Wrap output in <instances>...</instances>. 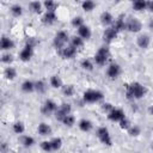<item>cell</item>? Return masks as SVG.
I'll return each mask as SVG.
<instances>
[{
  "mask_svg": "<svg viewBox=\"0 0 153 153\" xmlns=\"http://www.w3.org/2000/svg\"><path fill=\"white\" fill-rule=\"evenodd\" d=\"M84 38H81L79 35L78 36H74V37H72L71 38V45H73L74 48H81L82 45H84Z\"/></svg>",
  "mask_w": 153,
  "mask_h": 153,
  "instance_id": "30",
  "label": "cell"
},
{
  "mask_svg": "<svg viewBox=\"0 0 153 153\" xmlns=\"http://www.w3.org/2000/svg\"><path fill=\"white\" fill-rule=\"evenodd\" d=\"M10 11H11V14L13 17H20L23 14V7L20 5H17V4L16 5H12L11 8H10Z\"/></svg>",
  "mask_w": 153,
  "mask_h": 153,
  "instance_id": "32",
  "label": "cell"
},
{
  "mask_svg": "<svg viewBox=\"0 0 153 153\" xmlns=\"http://www.w3.org/2000/svg\"><path fill=\"white\" fill-rule=\"evenodd\" d=\"M78 126H79V129H80L81 131H84V133H88V131H91L92 128H93L92 122H91L90 120H86V118L80 120Z\"/></svg>",
  "mask_w": 153,
  "mask_h": 153,
  "instance_id": "19",
  "label": "cell"
},
{
  "mask_svg": "<svg viewBox=\"0 0 153 153\" xmlns=\"http://www.w3.org/2000/svg\"><path fill=\"white\" fill-rule=\"evenodd\" d=\"M43 6L47 11H51V12H55L56 8H57V4L54 0H44Z\"/></svg>",
  "mask_w": 153,
  "mask_h": 153,
  "instance_id": "31",
  "label": "cell"
},
{
  "mask_svg": "<svg viewBox=\"0 0 153 153\" xmlns=\"http://www.w3.org/2000/svg\"><path fill=\"white\" fill-rule=\"evenodd\" d=\"M149 43H151V38L149 36L147 35H140L137 38H136V44L139 45V48L141 49H147L149 47Z\"/></svg>",
  "mask_w": 153,
  "mask_h": 153,
  "instance_id": "16",
  "label": "cell"
},
{
  "mask_svg": "<svg viewBox=\"0 0 153 153\" xmlns=\"http://www.w3.org/2000/svg\"><path fill=\"white\" fill-rule=\"evenodd\" d=\"M74 92H75V88L73 85H63L62 86V93L66 96V97H72L74 96Z\"/></svg>",
  "mask_w": 153,
  "mask_h": 153,
  "instance_id": "34",
  "label": "cell"
},
{
  "mask_svg": "<svg viewBox=\"0 0 153 153\" xmlns=\"http://www.w3.org/2000/svg\"><path fill=\"white\" fill-rule=\"evenodd\" d=\"M72 25L74 26V27H79V26H81V25H84V19H82V17H80V16H78V17H74L73 19H72Z\"/></svg>",
  "mask_w": 153,
  "mask_h": 153,
  "instance_id": "40",
  "label": "cell"
},
{
  "mask_svg": "<svg viewBox=\"0 0 153 153\" xmlns=\"http://www.w3.org/2000/svg\"><path fill=\"white\" fill-rule=\"evenodd\" d=\"M51 146H53V151H59L62 147V139L61 137H53L50 140Z\"/></svg>",
  "mask_w": 153,
  "mask_h": 153,
  "instance_id": "38",
  "label": "cell"
},
{
  "mask_svg": "<svg viewBox=\"0 0 153 153\" xmlns=\"http://www.w3.org/2000/svg\"><path fill=\"white\" fill-rule=\"evenodd\" d=\"M0 48L2 50H11L14 48V42L7 37V36H2L1 37V43H0Z\"/></svg>",
  "mask_w": 153,
  "mask_h": 153,
  "instance_id": "17",
  "label": "cell"
},
{
  "mask_svg": "<svg viewBox=\"0 0 153 153\" xmlns=\"http://www.w3.org/2000/svg\"><path fill=\"white\" fill-rule=\"evenodd\" d=\"M81 67H82V69H85V71H87V72H92L93 68H94L93 62H92L91 60H88V59H84V60L81 61Z\"/></svg>",
  "mask_w": 153,
  "mask_h": 153,
  "instance_id": "37",
  "label": "cell"
},
{
  "mask_svg": "<svg viewBox=\"0 0 153 153\" xmlns=\"http://www.w3.org/2000/svg\"><path fill=\"white\" fill-rule=\"evenodd\" d=\"M50 86L54 87V88H62V86H63L62 79H61L57 74L51 75V76H50Z\"/></svg>",
  "mask_w": 153,
  "mask_h": 153,
  "instance_id": "25",
  "label": "cell"
},
{
  "mask_svg": "<svg viewBox=\"0 0 153 153\" xmlns=\"http://www.w3.org/2000/svg\"><path fill=\"white\" fill-rule=\"evenodd\" d=\"M141 29H142V24L137 18L131 17L126 22V30L129 31V32L136 33V32H140Z\"/></svg>",
  "mask_w": 153,
  "mask_h": 153,
  "instance_id": "6",
  "label": "cell"
},
{
  "mask_svg": "<svg viewBox=\"0 0 153 153\" xmlns=\"http://www.w3.org/2000/svg\"><path fill=\"white\" fill-rule=\"evenodd\" d=\"M56 110H57V104H56L54 100H51V99L45 100V102L43 103L42 108H41L42 114L45 115V116H48V115H50V114H55Z\"/></svg>",
  "mask_w": 153,
  "mask_h": 153,
  "instance_id": "9",
  "label": "cell"
},
{
  "mask_svg": "<svg viewBox=\"0 0 153 153\" xmlns=\"http://www.w3.org/2000/svg\"><path fill=\"white\" fill-rule=\"evenodd\" d=\"M29 8L32 13H36V14L42 13V4L39 1H31L29 4Z\"/></svg>",
  "mask_w": 153,
  "mask_h": 153,
  "instance_id": "26",
  "label": "cell"
},
{
  "mask_svg": "<svg viewBox=\"0 0 153 153\" xmlns=\"http://www.w3.org/2000/svg\"><path fill=\"white\" fill-rule=\"evenodd\" d=\"M41 148H42V151H44V152H51V151H53L51 142H50V141H42V142H41Z\"/></svg>",
  "mask_w": 153,
  "mask_h": 153,
  "instance_id": "41",
  "label": "cell"
},
{
  "mask_svg": "<svg viewBox=\"0 0 153 153\" xmlns=\"http://www.w3.org/2000/svg\"><path fill=\"white\" fill-rule=\"evenodd\" d=\"M109 57H110V50H109V48H108V47H100V48L97 50V53L94 54L93 60H94L96 65H98V66H104V65L108 62Z\"/></svg>",
  "mask_w": 153,
  "mask_h": 153,
  "instance_id": "2",
  "label": "cell"
},
{
  "mask_svg": "<svg viewBox=\"0 0 153 153\" xmlns=\"http://www.w3.org/2000/svg\"><path fill=\"white\" fill-rule=\"evenodd\" d=\"M81 7H82V10H84L85 12H91V11L94 10L96 4H94L93 0H84V1L81 2Z\"/></svg>",
  "mask_w": 153,
  "mask_h": 153,
  "instance_id": "29",
  "label": "cell"
},
{
  "mask_svg": "<svg viewBox=\"0 0 153 153\" xmlns=\"http://www.w3.org/2000/svg\"><path fill=\"white\" fill-rule=\"evenodd\" d=\"M111 26H112V27H115L118 32H120V31L126 30V20H124V17H123V16L117 17V18L114 20V23H112V25H111Z\"/></svg>",
  "mask_w": 153,
  "mask_h": 153,
  "instance_id": "20",
  "label": "cell"
},
{
  "mask_svg": "<svg viewBox=\"0 0 153 153\" xmlns=\"http://www.w3.org/2000/svg\"><path fill=\"white\" fill-rule=\"evenodd\" d=\"M97 137L98 140L104 145V146H112V139H111V135H110V131L106 127L102 126L97 129Z\"/></svg>",
  "mask_w": 153,
  "mask_h": 153,
  "instance_id": "4",
  "label": "cell"
},
{
  "mask_svg": "<svg viewBox=\"0 0 153 153\" xmlns=\"http://www.w3.org/2000/svg\"><path fill=\"white\" fill-rule=\"evenodd\" d=\"M149 114H151V115H153V105H151V106H149Z\"/></svg>",
  "mask_w": 153,
  "mask_h": 153,
  "instance_id": "47",
  "label": "cell"
},
{
  "mask_svg": "<svg viewBox=\"0 0 153 153\" xmlns=\"http://www.w3.org/2000/svg\"><path fill=\"white\" fill-rule=\"evenodd\" d=\"M68 41H69L68 33H67L66 31H63V30H60V31L55 35L54 41H53V44H54V47H55L57 50H60V49H62L63 47H66V44L68 43Z\"/></svg>",
  "mask_w": 153,
  "mask_h": 153,
  "instance_id": "5",
  "label": "cell"
},
{
  "mask_svg": "<svg viewBox=\"0 0 153 153\" xmlns=\"http://www.w3.org/2000/svg\"><path fill=\"white\" fill-rule=\"evenodd\" d=\"M12 129H13V131H14L16 134L22 135V134L25 131V126H24V123H23L22 121H17V122L13 123Z\"/></svg>",
  "mask_w": 153,
  "mask_h": 153,
  "instance_id": "27",
  "label": "cell"
},
{
  "mask_svg": "<svg viewBox=\"0 0 153 153\" xmlns=\"http://www.w3.org/2000/svg\"><path fill=\"white\" fill-rule=\"evenodd\" d=\"M121 73H122V68L118 63H111V65H109V67L106 69V75L111 80L117 79Z\"/></svg>",
  "mask_w": 153,
  "mask_h": 153,
  "instance_id": "8",
  "label": "cell"
},
{
  "mask_svg": "<svg viewBox=\"0 0 153 153\" xmlns=\"http://www.w3.org/2000/svg\"><path fill=\"white\" fill-rule=\"evenodd\" d=\"M59 54L62 59L65 60H71L76 55V48H74L73 45H66L62 49L59 50Z\"/></svg>",
  "mask_w": 153,
  "mask_h": 153,
  "instance_id": "10",
  "label": "cell"
},
{
  "mask_svg": "<svg viewBox=\"0 0 153 153\" xmlns=\"http://www.w3.org/2000/svg\"><path fill=\"white\" fill-rule=\"evenodd\" d=\"M124 117H126V114L120 108H114L110 112H108V118L110 121H112V122H120Z\"/></svg>",
  "mask_w": 153,
  "mask_h": 153,
  "instance_id": "13",
  "label": "cell"
},
{
  "mask_svg": "<svg viewBox=\"0 0 153 153\" xmlns=\"http://www.w3.org/2000/svg\"><path fill=\"white\" fill-rule=\"evenodd\" d=\"M114 108H115V106H114L111 103H104V104L102 105V110H103L104 112H106V114H108V112H110Z\"/></svg>",
  "mask_w": 153,
  "mask_h": 153,
  "instance_id": "43",
  "label": "cell"
},
{
  "mask_svg": "<svg viewBox=\"0 0 153 153\" xmlns=\"http://www.w3.org/2000/svg\"><path fill=\"white\" fill-rule=\"evenodd\" d=\"M78 35H79L81 38H84V39H90L92 32H91V29H90L87 25L84 24V25H81V26L78 27Z\"/></svg>",
  "mask_w": 153,
  "mask_h": 153,
  "instance_id": "18",
  "label": "cell"
},
{
  "mask_svg": "<svg viewBox=\"0 0 153 153\" xmlns=\"http://www.w3.org/2000/svg\"><path fill=\"white\" fill-rule=\"evenodd\" d=\"M117 35H118V31H117L115 27L108 26V27L104 30V32H103V41H104L105 43H111V42L117 37Z\"/></svg>",
  "mask_w": 153,
  "mask_h": 153,
  "instance_id": "11",
  "label": "cell"
},
{
  "mask_svg": "<svg viewBox=\"0 0 153 153\" xmlns=\"http://www.w3.org/2000/svg\"><path fill=\"white\" fill-rule=\"evenodd\" d=\"M61 122H62L65 126H67V127H73L74 123H75V117H74L73 115L68 114V115H66V116L63 117V120H62Z\"/></svg>",
  "mask_w": 153,
  "mask_h": 153,
  "instance_id": "35",
  "label": "cell"
},
{
  "mask_svg": "<svg viewBox=\"0 0 153 153\" xmlns=\"http://www.w3.org/2000/svg\"><path fill=\"white\" fill-rule=\"evenodd\" d=\"M128 134L130 136H139L141 134V128L137 126V124H131L129 128H128Z\"/></svg>",
  "mask_w": 153,
  "mask_h": 153,
  "instance_id": "36",
  "label": "cell"
},
{
  "mask_svg": "<svg viewBox=\"0 0 153 153\" xmlns=\"http://www.w3.org/2000/svg\"><path fill=\"white\" fill-rule=\"evenodd\" d=\"M56 20H57V16L55 12H51V11H47L42 17V22L45 25H53L56 23Z\"/></svg>",
  "mask_w": 153,
  "mask_h": 153,
  "instance_id": "14",
  "label": "cell"
},
{
  "mask_svg": "<svg viewBox=\"0 0 153 153\" xmlns=\"http://www.w3.org/2000/svg\"><path fill=\"white\" fill-rule=\"evenodd\" d=\"M37 131L41 136H49L51 134V127L44 122L39 123L38 124V128H37Z\"/></svg>",
  "mask_w": 153,
  "mask_h": 153,
  "instance_id": "21",
  "label": "cell"
},
{
  "mask_svg": "<svg viewBox=\"0 0 153 153\" xmlns=\"http://www.w3.org/2000/svg\"><path fill=\"white\" fill-rule=\"evenodd\" d=\"M20 88L25 93H31V92L35 91V82L31 81V80H25V81H23Z\"/></svg>",
  "mask_w": 153,
  "mask_h": 153,
  "instance_id": "24",
  "label": "cell"
},
{
  "mask_svg": "<svg viewBox=\"0 0 153 153\" xmlns=\"http://www.w3.org/2000/svg\"><path fill=\"white\" fill-rule=\"evenodd\" d=\"M146 6H147V0H135V1H133V8L137 12L146 10Z\"/></svg>",
  "mask_w": 153,
  "mask_h": 153,
  "instance_id": "28",
  "label": "cell"
},
{
  "mask_svg": "<svg viewBox=\"0 0 153 153\" xmlns=\"http://www.w3.org/2000/svg\"><path fill=\"white\" fill-rule=\"evenodd\" d=\"M146 10H148L149 12H153V0H147Z\"/></svg>",
  "mask_w": 153,
  "mask_h": 153,
  "instance_id": "44",
  "label": "cell"
},
{
  "mask_svg": "<svg viewBox=\"0 0 153 153\" xmlns=\"http://www.w3.org/2000/svg\"><path fill=\"white\" fill-rule=\"evenodd\" d=\"M19 142L24 146V147H31L35 145V139L30 135H20L19 137Z\"/></svg>",
  "mask_w": 153,
  "mask_h": 153,
  "instance_id": "22",
  "label": "cell"
},
{
  "mask_svg": "<svg viewBox=\"0 0 153 153\" xmlns=\"http://www.w3.org/2000/svg\"><path fill=\"white\" fill-rule=\"evenodd\" d=\"M120 128L121 129H123V130H128V128L131 126V123H130V121L127 118V117H124V118H122L120 122Z\"/></svg>",
  "mask_w": 153,
  "mask_h": 153,
  "instance_id": "39",
  "label": "cell"
},
{
  "mask_svg": "<svg viewBox=\"0 0 153 153\" xmlns=\"http://www.w3.org/2000/svg\"><path fill=\"white\" fill-rule=\"evenodd\" d=\"M126 97L129 100L133 99H141L146 96L147 88L139 81H134L130 84H126Z\"/></svg>",
  "mask_w": 153,
  "mask_h": 153,
  "instance_id": "1",
  "label": "cell"
},
{
  "mask_svg": "<svg viewBox=\"0 0 153 153\" xmlns=\"http://www.w3.org/2000/svg\"><path fill=\"white\" fill-rule=\"evenodd\" d=\"M4 76H5L7 80H13V79H16V76H17V69H16L14 67H11V66L8 65V67H6L5 71H4Z\"/></svg>",
  "mask_w": 153,
  "mask_h": 153,
  "instance_id": "23",
  "label": "cell"
},
{
  "mask_svg": "<svg viewBox=\"0 0 153 153\" xmlns=\"http://www.w3.org/2000/svg\"><path fill=\"white\" fill-rule=\"evenodd\" d=\"M104 98V94L99 90H87L82 94V99L85 103H97Z\"/></svg>",
  "mask_w": 153,
  "mask_h": 153,
  "instance_id": "3",
  "label": "cell"
},
{
  "mask_svg": "<svg viewBox=\"0 0 153 153\" xmlns=\"http://www.w3.org/2000/svg\"><path fill=\"white\" fill-rule=\"evenodd\" d=\"M71 111H72L71 104H68V103H62V104L57 108V110L55 111L54 115H55V118H56L57 121H62L66 115L71 114Z\"/></svg>",
  "mask_w": 153,
  "mask_h": 153,
  "instance_id": "7",
  "label": "cell"
},
{
  "mask_svg": "<svg viewBox=\"0 0 153 153\" xmlns=\"http://www.w3.org/2000/svg\"><path fill=\"white\" fill-rule=\"evenodd\" d=\"M149 27L153 30V19H151V22H149Z\"/></svg>",
  "mask_w": 153,
  "mask_h": 153,
  "instance_id": "46",
  "label": "cell"
},
{
  "mask_svg": "<svg viewBox=\"0 0 153 153\" xmlns=\"http://www.w3.org/2000/svg\"><path fill=\"white\" fill-rule=\"evenodd\" d=\"M114 20H115L114 16H112L110 12H108V11H105V12H103V13L100 14V23H102L104 26H111L112 23H114Z\"/></svg>",
  "mask_w": 153,
  "mask_h": 153,
  "instance_id": "15",
  "label": "cell"
},
{
  "mask_svg": "<svg viewBox=\"0 0 153 153\" xmlns=\"http://www.w3.org/2000/svg\"><path fill=\"white\" fill-rule=\"evenodd\" d=\"M151 148H152V149H153V142H152V145H151Z\"/></svg>",
  "mask_w": 153,
  "mask_h": 153,
  "instance_id": "48",
  "label": "cell"
},
{
  "mask_svg": "<svg viewBox=\"0 0 153 153\" xmlns=\"http://www.w3.org/2000/svg\"><path fill=\"white\" fill-rule=\"evenodd\" d=\"M26 44H29V45H32V47H35L36 44H37V41H35L32 37H29V39L26 41Z\"/></svg>",
  "mask_w": 153,
  "mask_h": 153,
  "instance_id": "45",
  "label": "cell"
},
{
  "mask_svg": "<svg viewBox=\"0 0 153 153\" xmlns=\"http://www.w3.org/2000/svg\"><path fill=\"white\" fill-rule=\"evenodd\" d=\"M35 91L38 93H44L47 91V85L43 80H37L35 82Z\"/></svg>",
  "mask_w": 153,
  "mask_h": 153,
  "instance_id": "33",
  "label": "cell"
},
{
  "mask_svg": "<svg viewBox=\"0 0 153 153\" xmlns=\"http://www.w3.org/2000/svg\"><path fill=\"white\" fill-rule=\"evenodd\" d=\"M129 1H131V2H133V1H135V0H129Z\"/></svg>",
  "mask_w": 153,
  "mask_h": 153,
  "instance_id": "49",
  "label": "cell"
},
{
  "mask_svg": "<svg viewBox=\"0 0 153 153\" xmlns=\"http://www.w3.org/2000/svg\"><path fill=\"white\" fill-rule=\"evenodd\" d=\"M1 62L2 63H6V65H10L13 62V56L11 54H4L1 56Z\"/></svg>",
  "mask_w": 153,
  "mask_h": 153,
  "instance_id": "42",
  "label": "cell"
},
{
  "mask_svg": "<svg viewBox=\"0 0 153 153\" xmlns=\"http://www.w3.org/2000/svg\"><path fill=\"white\" fill-rule=\"evenodd\" d=\"M32 56H33V47L29 45V44H25V47L19 53V59L23 62H27V61L31 60Z\"/></svg>",
  "mask_w": 153,
  "mask_h": 153,
  "instance_id": "12",
  "label": "cell"
}]
</instances>
